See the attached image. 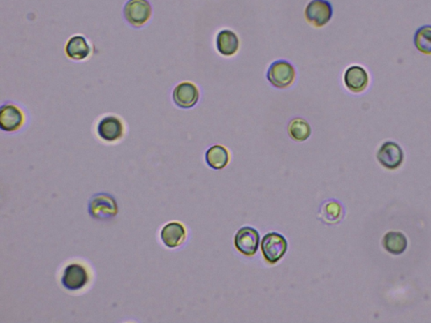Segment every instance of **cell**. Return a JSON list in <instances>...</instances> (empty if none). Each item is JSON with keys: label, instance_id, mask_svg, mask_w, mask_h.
<instances>
[{"label": "cell", "instance_id": "obj_16", "mask_svg": "<svg viewBox=\"0 0 431 323\" xmlns=\"http://www.w3.org/2000/svg\"><path fill=\"white\" fill-rule=\"evenodd\" d=\"M344 207L337 200H328L320 207L319 218L323 223L333 225L339 223L344 218Z\"/></svg>", "mask_w": 431, "mask_h": 323}, {"label": "cell", "instance_id": "obj_13", "mask_svg": "<svg viewBox=\"0 0 431 323\" xmlns=\"http://www.w3.org/2000/svg\"><path fill=\"white\" fill-rule=\"evenodd\" d=\"M369 80L367 71L359 65H353L344 72V84L352 93H359L366 91Z\"/></svg>", "mask_w": 431, "mask_h": 323}, {"label": "cell", "instance_id": "obj_15", "mask_svg": "<svg viewBox=\"0 0 431 323\" xmlns=\"http://www.w3.org/2000/svg\"><path fill=\"white\" fill-rule=\"evenodd\" d=\"M240 46L239 36L231 30L219 32L216 38V47L219 54L224 57H233L239 52Z\"/></svg>", "mask_w": 431, "mask_h": 323}, {"label": "cell", "instance_id": "obj_12", "mask_svg": "<svg viewBox=\"0 0 431 323\" xmlns=\"http://www.w3.org/2000/svg\"><path fill=\"white\" fill-rule=\"evenodd\" d=\"M377 160L388 170H396L404 162L403 150L394 142H386L377 154Z\"/></svg>", "mask_w": 431, "mask_h": 323}, {"label": "cell", "instance_id": "obj_1", "mask_svg": "<svg viewBox=\"0 0 431 323\" xmlns=\"http://www.w3.org/2000/svg\"><path fill=\"white\" fill-rule=\"evenodd\" d=\"M28 121L27 110L13 101H6L0 109V128L7 133L20 132Z\"/></svg>", "mask_w": 431, "mask_h": 323}, {"label": "cell", "instance_id": "obj_19", "mask_svg": "<svg viewBox=\"0 0 431 323\" xmlns=\"http://www.w3.org/2000/svg\"><path fill=\"white\" fill-rule=\"evenodd\" d=\"M289 136L295 142H305L309 138L312 133L311 126L302 118H294L289 122L287 128Z\"/></svg>", "mask_w": 431, "mask_h": 323}, {"label": "cell", "instance_id": "obj_18", "mask_svg": "<svg viewBox=\"0 0 431 323\" xmlns=\"http://www.w3.org/2000/svg\"><path fill=\"white\" fill-rule=\"evenodd\" d=\"M407 239L403 233L390 232L385 235L383 245L386 250L393 255H399L405 251L407 248Z\"/></svg>", "mask_w": 431, "mask_h": 323}, {"label": "cell", "instance_id": "obj_6", "mask_svg": "<svg viewBox=\"0 0 431 323\" xmlns=\"http://www.w3.org/2000/svg\"><path fill=\"white\" fill-rule=\"evenodd\" d=\"M288 248L284 236L277 232H270L262 239L261 253L270 264H276L286 255Z\"/></svg>", "mask_w": 431, "mask_h": 323}, {"label": "cell", "instance_id": "obj_9", "mask_svg": "<svg viewBox=\"0 0 431 323\" xmlns=\"http://www.w3.org/2000/svg\"><path fill=\"white\" fill-rule=\"evenodd\" d=\"M172 100L174 104L180 109H192L200 100L199 89L191 82H182L176 85L172 91Z\"/></svg>", "mask_w": 431, "mask_h": 323}, {"label": "cell", "instance_id": "obj_17", "mask_svg": "<svg viewBox=\"0 0 431 323\" xmlns=\"http://www.w3.org/2000/svg\"><path fill=\"white\" fill-rule=\"evenodd\" d=\"M207 165L212 170H220L227 167L230 161L228 150L221 145H214L209 148L205 154Z\"/></svg>", "mask_w": 431, "mask_h": 323}, {"label": "cell", "instance_id": "obj_20", "mask_svg": "<svg viewBox=\"0 0 431 323\" xmlns=\"http://www.w3.org/2000/svg\"><path fill=\"white\" fill-rule=\"evenodd\" d=\"M417 50L426 55H431V26L426 24L418 29L414 38Z\"/></svg>", "mask_w": 431, "mask_h": 323}, {"label": "cell", "instance_id": "obj_11", "mask_svg": "<svg viewBox=\"0 0 431 323\" xmlns=\"http://www.w3.org/2000/svg\"><path fill=\"white\" fill-rule=\"evenodd\" d=\"M260 245V233L253 227H244L237 232L235 246L238 251L247 257H252L258 251Z\"/></svg>", "mask_w": 431, "mask_h": 323}, {"label": "cell", "instance_id": "obj_5", "mask_svg": "<svg viewBox=\"0 0 431 323\" xmlns=\"http://www.w3.org/2000/svg\"><path fill=\"white\" fill-rule=\"evenodd\" d=\"M88 211L92 218L98 220L112 219L118 213L116 199L112 195L98 193L89 200Z\"/></svg>", "mask_w": 431, "mask_h": 323}, {"label": "cell", "instance_id": "obj_14", "mask_svg": "<svg viewBox=\"0 0 431 323\" xmlns=\"http://www.w3.org/2000/svg\"><path fill=\"white\" fill-rule=\"evenodd\" d=\"M160 239L167 248H175L182 246L187 239L186 227L177 222L168 223L160 232Z\"/></svg>", "mask_w": 431, "mask_h": 323}, {"label": "cell", "instance_id": "obj_2", "mask_svg": "<svg viewBox=\"0 0 431 323\" xmlns=\"http://www.w3.org/2000/svg\"><path fill=\"white\" fill-rule=\"evenodd\" d=\"M124 120L117 114H105L96 121V132L102 142L115 143L121 141L126 133Z\"/></svg>", "mask_w": 431, "mask_h": 323}, {"label": "cell", "instance_id": "obj_4", "mask_svg": "<svg viewBox=\"0 0 431 323\" xmlns=\"http://www.w3.org/2000/svg\"><path fill=\"white\" fill-rule=\"evenodd\" d=\"M266 77L273 87L279 89L289 88L295 79V69L289 61H275L270 65Z\"/></svg>", "mask_w": 431, "mask_h": 323}, {"label": "cell", "instance_id": "obj_7", "mask_svg": "<svg viewBox=\"0 0 431 323\" xmlns=\"http://www.w3.org/2000/svg\"><path fill=\"white\" fill-rule=\"evenodd\" d=\"M305 15L312 26L321 28L333 17V7L328 0H311L305 8Z\"/></svg>", "mask_w": 431, "mask_h": 323}, {"label": "cell", "instance_id": "obj_8", "mask_svg": "<svg viewBox=\"0 0 431 323\" xmlns=\"http://www.w3.org/2000/svg\"><path fill=\"white\" fill-rule=\"evenodd\" d=\"M64 52L66 57L73 62H86L92 57L94 47L85 36L75 35L66 43Z\"/></svg>", "mask_w": 431, "mask_h": 323}, {"label": "cell", "instance_id": "obj_10", "mask_svg": "<svg viewBox=\"0 0 431 323\" xmlns=\"http://www.w3.org/2000/svg\"><path fill=\"white\" fill-rule=\"evenodd\" d=\"M89 282L87 269L80 264H71L64 269L61 276V285L69 292H78L84 289Z\"/></svg>", "mask_w": 431, "mask_h": 323}, {"label": "cell", "instance_id": "obj_3", "mask_svg": "<svg viewBox=\"0 0 431 323\" xmlns=\"http://www.w3.org/2000/svg\"><path fill=\"white\" fill-rule=\"evenodd\" d=\"M123 16L131 27H145L153 17V8L149 0H129L123 8Z\"/></svg>", "mask_w": 431, "mask_h": 323}]
</instances>
